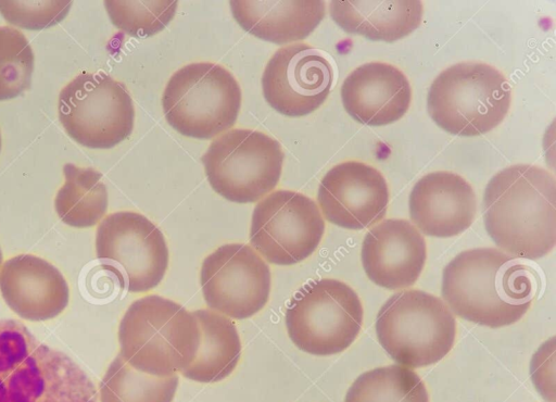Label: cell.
<instances>
[{"mask_svg":"<svg viewBox=\"0 0 556 402\" xmlns=\"http://www.w3.org/2000/svg\"><path fill=\"white\" fill-rule=\"evenodd\" d=\"M535 272L494 248L460 252L444 268L441 292L457 316L498 328L521 319L535 294Z\"/></svg>","mask_w":556,"mask_h":402,"instance_id":"obj_1","label":"cell"},{"mask_svg":"<svg viewBox=\"0 0 556 402\" xmlns=\"http://www.w3.org/2000/svg\"><path fill=\"white\" fill-rule=\"evenodd\" d=\"M376 334L397 364L416 368L434 364L451 351L456 322L440 298L421 290H403L379 310Z\"/></svg>","mask_w":556,"mask_h":402,"instance_id":"obj_6","label":"cell"},{"mask_svg":"<svg viewBox=\"0 0 556 402\" xmlns=\"http://www.w3.org/2000/svg\"><path fill=\"white\" fill-rule=\"evenodd\" d=\"M72 1H0V13L10 24L42 29L60 23Z\"/></svg>","mask_w":556,"mask_h":402,"instance_id":"obj_28","label":"cell"},{"mask_svg":"<svg viewBox=\"0 0 556 402\" xmlns=\"http://www.w3.org/2000/svg\"><path fill=\"white\" fill-rule=\"evenodd\" d=\"M363 305L345 282L332 278L312 280L290 300L286 327L291 341L314 355L348 349L363 324Z\"/></svg>","mask_w":556,"mask_h":402,"instance_id":"obj_8","label":"cell"},{"mask_svg":"<svg viewBox=\"0 0 556 402\" xmlns=\"http://www.w3.org/2000/svg\"><path fill=\"white\" fill-rule=\"evenodd\" d=\"M325 222L317 204L292 190H276L254 208L250 242L269 263L293 265L318 247Z\"/></svg>","mask_w":556,"mask_h":402,"instance_id":"obj_12","label":"cell"},{"mask_svg":"<svg viewBox=\"0 0 556 402\" xmlns=\"http://www.w3.org/2000/svg\"><path fill=\"white\" fill-rule=\"evenodd\" d=\"M59 120L90 149H111L132 131L135 108L125 85L104 73H81L60 92Z\"/></svg>","mask_w":556,"mask_h":402,"instance_id":"obj_10","label":"cell"},{"mask_svg":"<svg viewBox=\"0 0 556 402\" xmlns=\"http://www.w3.org/2000/svg\"><path fill=\"white\" fill-rule=\"evenodd\" d=\"M238 24L251 35L282 45L306 38L321 22L326 4L304 1H229Z\"/></svg>","mask_w":556,"mask_h":402,"instance_id":"obj_20","label":"cell"},{"mask_svg":"<svg viewBox=\"0 0 556 402\" xmlns=\"http://www.w3.org/2000/svg\"><path fill=\"white\" fill-rule=\"evenodd\" d=\"M2 266V252H1V248H0V267Z\"/></svg>","mask_w":556,"mask_h":402,"instance_id":"obj_30","label":"cell"},{"mask_svg":"<svg viewBox=\"0 0 556 402\" xmlns=\"http://www.w3.org/2000/svg\"><path fill=\"white\" fill-rule=\"evenodd\" d=\"M342 104L351 117L368 126L389 125L408 110L412 89L405 74L389 63L356 67L341 87Z\"/></svg>","mask_w":556,"mask_h":402,"instance_id":"obj_19","label":"cell"},{"mask_svg":"<svg viewBox=\"0 0 556 402\" xmlns=\"http://www.w3.org/2000/svg\"><path fill=\"white\" fill-rule=\"evenodd\" d=\"M200 279L207 306L233 319L253 316L269 298V267L244 243L223 244L208 254Z\"/></svg>","mask_w":556,"mask_h":402,"instance_id":"obj_13","label":"cell"},{"mask_svg":"<svg viewBox=\"0 0 556 402\" xmlns=\"http://www.w3.org/2000/svg\"><path fill=\"white\" fill-rule=\"evenodd\" d=\"M556 340L552 337L534 352L530 362V375L535 389L548 402L556 401L555 393Z\"/></svg>","mask_w":556,"mask_h":402,"instance_id":"obj_29","label":"cell"},{"mask_svg":"<svg viewBox=\"0 0 556 402\" xmlns=\"http://www.w3.org/2000/svg\"><path fill=\"white\" fill-rule=\"evenodd\" d=\"M200 339L192 312L157 294L134 301L118 327L119 355L135 369L154 376H170L186 368Z\"/></svg>","mask_w":556,"mask_h":402,"instance_id":"obj_4","label":"cell"},{"mask_svg":"<svg viewBox=\"0 0 556 402\" xmlns=\"http://www.w3.org/2000/svg\"><path fill=\"white\" fill-rule=\"evenodd\" d=\"M419 0H334L329 4L332 20L346 33L387 42L408 36L421 23Z\"/></svg>","mask_w":556,"mask_h":402,"instance_id":"obj_21","label":"cell"},{"mask_svg":"<svg viewBox=\"0 0 556 402\" xmlns=\"http://www.w3.org/2000/svg\"><path fill=\"white\" fill-rule=\"evenodd\" d=\"M199 329L200 344L192 362L180 373L199 382H216L228 377L241 355V341L236 325L213 310L193 311Z\"/></svg>","mask_w":556,"mask_h":402,"instance_id":"obj_22","label":"cell"},{"mask_svg":"<svg viewBox=\"0 0 556 402\" xmlns=\"http://www.w3.org/2000/svg\"><path fill=\"white\" fill-rule=\"evenodd\" d=\"M35 56L26 37L16 28L0 26V101L29 89Z\"/></svg>","mask_w":556,"mask_h":402,"instance_id":"obj_26","label":"cell"},{"mask_svg":"<svg viewBox=\"0 0 556 402\" xmlns=\"http://www.w3.org/2000/svg\"><path fill=\"white\" fill-rule=\"evenodd\" d=\"M178 2L165 1H104L112 23L125 34L137 37H150L173 20Z\"/></svg>","mask_w":556,"mask_h":402,"instance_id":"obj_27","label":"cell"},{"mask_svg":"<svg viewBox=\"0 0 556 402\" xmlns=\"http://www.w3.org/2000/svg\"><path fill=\"white\" fill-rule=\"evenodd\" d=\"M332 80L330 62L317 49L298 42L278 49L267 62L263 96L282 115L304 116L325 102Z\"/></svg>","mask_w":556,"mask_h":402,"instance_id":"obj_14","label":"cell"},{"mask_svg":"<svg viewBox=\"0 0 556 402\" xmlns=\"http://www.w3.org/2000/svg\"><path fill=\"white\" fill-rule=\"evenodd\" d=\"M64 185L59 189L54 208L63 223L87 228L102 219L108 210V190L102 174L91 167L66 163Z\"/></svg>","mask_w":556,"mask_h":402,"instance_id":"obj_23","label":"cell"},{"mask_svg":"<svg viewBox=\"0 0 556 402\" xmlns=\"http://www.w3.org/2000/svg\"><path fill=\"white\" fill-rule=\"evenodd\" d=\"M556 181L545 168L517 164L496 173L483 194L484 227L507 254L538 260L556 244Z\"/></svg>","mask_w":556,"mask_h":402,"instance_id":"obj_2","label":"cell"},{"mask_svg":"<svg viewBox=\"0 0 556 402\" xmlns=\"http://www.w3.org/2000/svg\"><path fill=\"white\" fill-rule=\"evenodd\" d=\"M317 201L328 222L358 230L384 217L389 189L383 175L376 167L346 161L330 168L323 177Z\"/></svg>","mask_w":556,"mask_h":402,"instance_id":"obj_15","label":"cell"},{"mask_svg":"<svg viewBox=\"0 0 556 402\" xmlns=\"http://www.w3.org/2000/svg\"><path fill=\"white\" fill-rule=\"evenodd\" d=\"M0 291L13 312L34 322L56 317L70 300V289L61 272L33 254H18L2 264Z\"/></svg>","mask_w":556,"mask_h":402,"instance_id":"obj_18","label":"cell"},{"mask_svg":"<svg viewBox=\"0 0 556 402\" xmlns=\"http://www.w3.org/2000/svg\"><path fill=\"white\" fill-rule=\"evenodd\" d=\"M201 160L215 192L231 202L253 203L277 186L283 152L262 131L235 128L213 140Z\"/></svg>","mask_w":556,"mask_h":402,"instance_id":"obj_9","label":"cell"},{"mask_svg":"<svg viewBox=\"0 0 556 402\" xmlns=\"http://www.w3.org/2000/svg\"><path fill=\"white\" fill-rule=\"evenodd\" d=\"M97 256L129 292H146L163 279L168 266L165 238L140 213L121 211L109 214L96 235Z\"/></svg>","mask_w":556,"mask_h":402,"instance_id":"obj_11","label":"cell"},{"mask_svg":"<svg viewBox=\"0 0 556 402\" xmlns=\"http://www.w3.org/2000/svg\"><path fill=\"white\" fill-rule=\"evenodd\" d=\"M87 374L18 321H0V402H97Z\"/></svg>","mask_w":556,"mask_h":402,"instance_id":"obj_3","label":"cell"},{"mask_svg":"<svg viewBox=\"0 0 556 402\" xmlns=\"http://www.w3.org/2000/svg\"><path fill=\"white\" fill-rule=\"evenodd\" d=\"M0 150H1V134H0Z\"/></svg>","mask_w":556,"mask_h":402,"instance_id":"obj_31","label":"cell"},{"mask_svg":"<svg viewBox=\"0 0 556 402\" xmlns=\"http://www.w3.org/2000/svg\"><path fill=\"white\" fill-rule=\"evenodd\" d=\"M409 215L422 234L450 238L468 229L476 216L477 200L460 175L439 171L422 176L409 194Z\"/></svg>","mask_w":556,"mask_h":402,"instance_id":"obj_17","label":"cell"},{"mask_svg":"<svg viewBox=\"0 0 556 402\" xmlns=\"http://www.w3.org/2000/svg\"><path fill=\"white\" fill-rule=\"evenodd\" d=\"M178 376H154L131 367L119 354L99 385L100 402H172Z\"/></svg>","mask_w":556,"mask_h":402,"instance_id":"obj_24","label":"cell"},{"mask_svg":"<svg viewBox=\"0 0 556 402\" xmlns=\"http://www.w3.org/2000/svg\"><path fill=\"white\" fill-rule=\"evenodd\" d=\"M162 106L167 123L179 134L210 139L233 126L241 106V89L224 66L190 63L170 76Z\"/></svg>","mask_w":556,"mask_h":402,"instance_id":"obj_7","label":"cell"},{"mask_svg":"<svg viewBox=\"0 0 556 402\" xmlns=\"http://www.w3.org/2000/svg\"><path fill=\"white\" fill-rule=\"evenodd\" d=\"M344 402H429V395L414 370L394 364L359 375L349 388Z\"/></svg>","mask_w":556,"mask_h":402,"instance_id":"obj_25","label":"cell"},{"mask_svg":"<svg viewBox=\"0 0 556 402\" xmlns=\"http://www.w3.org/2000/svg\"><path fill=\"white\" fill-rule=\"evenodd\" d=\"M510 100V86L498 70L486 63L463 62L434 78L427 106L439 127L452 135L472 137L501 124Z\"/></svg>","mask_w":556,"mask_h":402,"instance_id":"obj_5","label":"cell"},{"mask_svg":"<svg viewBox=\"0 0 556 402\" xmlns=\"http://www.w3.org/2000/svg\"><path fill=\"white\" fill-rule=\"evenodd\" d=\"M361 259L374 284L392 290L402 289L419 278L427 259V246L410 222L389 218L366 234Z\"/></svg>","mask_w":556,"mask_h":402,"instance_id":"obj_16","label":"cell"}]
</instances>
